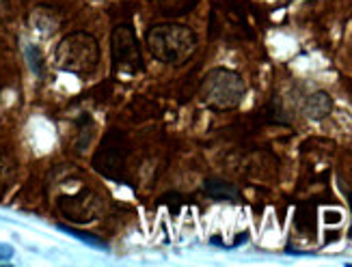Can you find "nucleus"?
I'll list each match as a JSON object with an SVG mask.
<instances>
[{"mask_svg": "<svg viewBox=\"0 0 352 267\" xmlns=\"http://www.w3.org/2000/svg\"><path fill=\"white\" fill-rule=\"evenodd\" d=\"M149 54L169 67H182L195 56L199 39L195 30L179 22H162L147 30L145 35Z\"/></svg>", "mask_w": 352, "mask_h": 267, "instance_id": "1", "label": "nucleus"}, {"mask_svg": "<svg viewBox=\"0 0 352 267\" xmlns=\"http://www.w3.org/2000/svg\"><path fill=\"white\" fill-rule=\"evenodd\" d=\"M54 65L56 69L87 78L96 73L100 67V43L98 39L85 33V30H74L58 41L54 50Z\"/></svg>", "mask_w": 352, "mask_h": 267, "instance_id": "2", "label": "nucleus"}, {"mask_svg": "<svg viewBox=\"0 0 352 267\" xmlns=\"http://www.w3.org/2000/svg\"><path fill=\"white\" fill-rule=\"evenodd\" d=\"M244 95H247V84H244V78L227 67H214L210 69L201 84H199V97L201 102L214 110V113H229V110H236Z\"/></svg>", "mask_w": 352, "mask_h": 267, "instance_id": "3", "label": "nucleus"}, {"mask_svg": "<svg viewBox=\"0 0 352 267\" xmlns=\"http://www.w3.org/2000/svg\"><path fill=\"white\" fill-rule=\"evenodd\" d=\"M111 54H113V67L121 73L136 76L145 71V58L143 50L136 39L134 26L119 24L111 33Z\"/></svg>", "mask_w": 352, "mask_h": 267, "instance_id": "4", "label": "nucleus"}, {"mask_svg": "<svg viewBox=\"0 0 352 267\" xmlns=\"http://www.w3.org/2000/svg\"><path fill=\"white\" fill-rule=\"evenodd\" d=\"M126 155H128V140L121 132H111L104 136L102 145L94 158V168L109 179H124L126 170Z\"/></svg>", "mask_w": 352, "mask_h": 267, "instance_id": "5", "label": "nucleus"}, {"mask_svg": "<svg viewBox=\"0 0 352 267\" xmlns=\"http://www.w3.org/2000/svg\"><path fill=\"white\" fill-rule=\"evenodd\" d=\"M100 205H102V200L91 190H82L80 194L63 196L58 200L60 211H63L72 222H91V220L100 213Z\"/></svg>", "mask_w": 352, "mask_h": 267, "instance_id": "6", "label": "nucleus"}, {"mask_svg": "<svg viewBox=\"0 0 352 267\" xmlns=\"http://www.w3.org/2000/svg\"><path fill=\"white\" fill-rule=\"evenodd\" d=\"M331 110H333V100L324 91L314 93V95H309L307 102H305V117L311 121H322L324 117L331 115Z\"/></svg>", "mask_w": 352, "mask_h": 267, "instance_id": "7", "label": "nucleus"}, {"mask_svg": "<svg viewBox=\"0 0 352 267\" xmlns=\"http://www.w3.org/2000/svg\"><path fill=\"white\" fill-rule=\"evenodd\" d=\"M204 192L210 198H217V200H227V202H238L242 198L240 190L229 181L223 179H206L204 183Z\"/></svg>", "mask_w": 352, "mask_h": 267, "instance_id": "8", "label": "nucleus"}, {"mask_svg": "<svg viewBox=\"0 0 352 267\" xmlns=\"http://www.w3.org/2000/svg\"><path fill=\"white\" fill-rule=\"evenodd\" d=\"M58 229H60V231H65V233H69V235H72V237H76V240H82V242L91 244V246H98V248H106V244H104L102 240L94 237V235H89V233H85V231H78V229H72V227H67V224H58Z\"/></svg>", "mask_w": 352, "mask_h": 267, "instance_id": "9", "label": "nucleus"}, {"mask_svg": "<svg viewBox=\"0 0 352 267\" xmlns=\"http://www.w3.org/2000/svg\"><path fill=\"white\" fill-rule=\"evenodd\" d=\"M26 56H28V62H30V67H33V71L37 76H43V56H41V52L35 48V45H28Z\"/></svg>", "mask_w": 352, "mask_h": 267, "instance_id": "10", "label": "nucleus"}, {"mask_svg": "<svg viewBox=\"0 0 352 267\" xmlns=\"http://www.w3.org/2000/svg\"><path fill=\"white\" fill-rule=\"evenodd\" d=\"M13 259V248L7 244H0V263H7Z\"/></svg>", "mask_w": 352, "mask_h": 267, "instance_id": "11", "label": "nucleus"}]
</instances>
